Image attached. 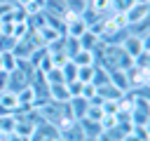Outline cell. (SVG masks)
Wrapping results in <instances>:
<instances>
[{
	"instance_id": "9",
	"label": "cell",
	"mask_w": 150,
	"mask_h": 141,
	"mask_svg": "<svg viewBox=\"0 0 150 141\" xmlns=\"http://www.w3.org/2000/svg\"><path fill=\"white\" fill-rule=\"evenodd\" d=\"M47 94H49V101H56V103H68V101H70V94H68L66 82L49 85V87H47Z\"/></svg>"
},
{
	"instance_id": "37",
	"label": "cell",
	"mask_w": 150,
	"mask_h": 141,
	"mask_svg": "<svg viewBox=\"0 0 150 141\" xmlns=\"http://www.w3.org/2000/svg\"><path fill=\"white\" fill-rule=\"evenodd\" d=\"M56 141H61V139H56Z\"/></svg>"
},
{
	"instance_id": "33",
	"label": "cell",
	"mask_w": 150,
	"mask_h": 141,
	"mask_svg": "<svg viewBox=\"0 0 150 141\" xmlns=\"http://www.w3.org/2000/svg\"><path fill=\"white\" fill-rule=\"evenodd\" d=\"M7 141H28V136H21V134H16V132H12V134L7 136Z\"/></svg>"
},
{
	"instance_id": "29",
	"label": "cell",
	"mask_w": 150,
	"mask_h": 141,
	"mask_svg": "<svg viewBox=\"0 0 150 141\" xmlns=\"http://www.w3.org/2000/svg\"><path fill=\"white\" fill-rule=\"evenodd\" d=\"M66 87H68L70 99H75V96L82 94V82H80V80H70V82H66Z\"/></svg>"
},
{
	"instance_id": "32",
	"label": "cell",
	"mask_w": 150,
	"mask_h": 141,
	"mask_svg": "<svg viewBox=\"0 0 150 141\" xmlns=\"http://www.w3.org/2000/svg\"><path fill=\"white\" fill-rule=\"evenodd\" d=\"M5 89H7V73L0 70V92H5Z\"/></svg>"
},
{
	"instance_id": "24",
	"label": "cell",
	"mask_w": 150,
	"mask_h": 141,
	"mask_svg": "<svg viewBox=\"0 0 150 141\" xmlns=\"http://www.w3.org/2000/svg\"><path fill=\"white\" fill-rule=\"evenodd\" d=\"M61 73H63L66 82H70V80H77V66L73 63V59H68V61L61 66Z\"/></svg>"
},
{
	"instance_id": "3",
	"label": "cell",
	"mask_w": 150,
	"mask_h": 141,
	"mask_svg": "<svg viewBox=\"0 0 150 141\" xmlns=\"http://www.w3.org/2000/svg\"><path fill=\"white\" fill-rule=\"evenodd\" d=\"M127 80H129V92H134V89H148L150 73L143 70V68L129 66V68H127Z\"/></svg>"
},
{
	"instance_id": "26",
	"label": "cell",
	"mask_w": 150,
	"mask_h": 141,
	"mask_svg": "<svg viewBox=\"0 0 150 141\" xmlns=\"http://www.w3.org/2000/svg\"><path fill=\"white\" fill-rule=\"evenodd\" d=\"M66 9H68L70 14H84L87 0H66Z\"/></svg>"
},
{
	"instance_id": "12",
	"label": "cell",
	"mask_w": 150,
	"mask_h": 141,
	"mask_svg": "<svg viewBox=\"0 0 150 141\" xmlns=\"http://www.w3.org/2000/svg\"><path fill=\"white\" fill-rule=\"evenodd\" d=\"M0 108L9 110V113L14 115V113H16V108H19L16 92H12V89H5V92H0Z\"/></svg>"
},
{
	"instance_id": "16",
	"label": "cell",
	"mask_w": 150,
	"mask_h": 141,
	"mask_svg": "<svg viewBox=\"0 0 150 141\" xmlns=\"http://www.w3.org/2000/svg\"><path fill=\"white\" fill-rule=\"evenodd\" d=\"M80 122V127H82V134H84V139H96L103 129H101V122H91V120H87V118H82V120H77Z\"/></svg>"
},
{
	"instance_id": "28",
	"label": "cell",
	"mask_w": 150,
	"mask_h": 141,
	"mask_svg": "<svg viewBox=\"0 0 150 141\" xmlns=\"http://www.w3.org/2000/svg\"><path fill=\"white\" fill-rule=\"evenodd\" d=\"M14 38L12 35H5V33H0V52H12L14 49Z\"/></svg>"
},
{
	"instance_id": "2",
	"label": "cell",
	"mask_w": 150,
	"mask_h": 141,
	"mask_svg": "<svg viewBox=\"0 0 150 141\" xmlns=\"http://www.w3.org/2000/svg\"><path fill=\"white\" fill-rule=\"evenodd\" d=\"M122 49L134 59L136 54H141V52H148V47H150V40H148V35L145 38H141V35H134V33H129L127 31V35L122 38Z\"/></svg>"
},
{
	"instance_id": "10",
	"label": "cell",
	"mask_w": 150,
	"mask_h": 141,
	"mask_svg": "<svg viewBox=\"0 0 150 141\" xmlns=\"http://www.w3.org/2000/svg\"><path fill=\"white\" fill-rule=\"evenodd\" d=\"M35 33H38V38H40V42H42V47H47V45H52V42H56V40H59L61 35H63L61 31H56L54 26H47V24H45L42 28H38Z\"/></svg>"
},
{
	"instance_id": "25",
	"label": "cell",
	"mask_w": 150,
	"mask_h": 141,
	"mask_svg": "<svg viewBox=\"0 0 150 141\" xmlns=\"http://www.w3.org/2000/svg\"><path fill=\"white\" fill-rule=\"evenodd\" d=\"M131 66H136V68H143V70H150V54H148V52H141V54H136V56L131 59Z\"/></svg>"
},
{
	"instance_id": "27",
	"label": "cell",
	"mask_w": 150,
	"mask_h": 141,
	"mask_svg": "<svg viewBox=\"0 0 150 141\" xmlns=\"http://www.w3.org/2000/svg\"><path fill=\"white\" fill-rule=\"evenodd\" d=\"M84 118H87V120H91V122H101V118H103V110H101V106H91V103H89V108H87Z\"/></svg>"
},
{
	"instance_id": "14",
	"label": "cell",
	"mask_w": 150,
	"mask_h": 141,
	"mask_svg": "<svg viewBox=\"0 0 150 141\" xmlns=\"http://www.w3.org/2000/svg\"><path fill=\"white\" fill-rule=\"evenodd\" d=\"M87 7L96 16H105V14L112 12V0H87Z\"/></svg>"
},
{
	"instance_id": "31",
	"label": "cell",
	"mask_w": 150,
	"mask_h": 141,
	"mask_svg": "<svg viewBox=\"0 0 150 141\" xmlns=\"http://www.w3.org/2000/svg\"><path fill=\"white\" fill-rule=\"evenodd\" d=\"M12 7H14V2H9V0H0V16H5Z\"/></svg>"
},
{
	"instance_id": "19",
	"label": "cell",
	"mask_w": 150,
	"mask_h": 141,
	"mask_svg": "<svg viewBox=\"0 0 150 141\" xmlns=\"http://www.w3.org/2000/svg\"><path fill=\"white\" fill-rule=\"evenodd\" d=\"M0 61H2V70L5 73H12L16 68V63H19V59H16L14 52H0Z\"/></svg>"
},
{
	"instance_id": "17",
	"label": "cell",
	"mask_w": 150,
	"mask_h": 141,
	"mask_svg": "<svg viewBox=\"0 0 150 141\" xmlns=\"http://www.w3.org/2000/svg\"><path fill=\"white\" fill-rule=\"evenodd\" d=\"M80 49H82V47H80V40H77V38H73V35H63V54H66L68 59H73Z\"/></svg>"
},
{
	"instance_id": "35",
	"label": "cell",
	"mask_w": 150,
	"mask_h": 141,
	"mask_svg": "<svg viewBox=\"0 0 150 141\" xmlns=\"http://www.w3.org/2000/svg\"><path fill=\"white\" fill-rule=\"evenodd\" d=\"M136 5H150V0H136Z\"/></svg>"
},
{
	"instance_id": "4",
	"label": "cell",
	"mask_w": 150,
	"mask_h": 141,
	"mask_svg": "<svg viewBox=\"0 0 150 141\" xmlns=\"http://www.w3.org/2000/svg\"><path fill=\"white\" fill-rule=\"evenodd\" d=\"M56 139H59V129H56L54 125L40 120V122L35 125V129H33V134H30L28 141H56Z\"/></svg>"
},
{
	"instance_id": "1",
	"label": "cell",
	"mask_w": 150,
	"mask_h": 141,
	"mask_svg": "<svg viewBox=\"0 0 150 141\" xmlns=\"http://www.w3.org/2000/svg\"><path fill=\"white\" fill-rule=\"evenodd\" d=\"M33 75H35V68H33L28 61H21V59H19L16 68H14L12 73H7V89H12V92L23 89L26 85H30Z\"/></svg>"
},
{
	"instance_id": "20",
	"label": "cell",
	"mask_w": 150,
	"mask_h": 141,
	"mask_svg": "<svg viewBox=\"0 0 150 141\" xmlns=\"http://www.w3.org/2000/svg\"><path fill=\"white\" fill-rule=\"evenodd\" d=\"M30 33V26H28V21H23V24H12V38H14V42H19V40H23L26 35Z\"/></svg>"
},
{
	"instance_id": "34",
	"label": "cell",
	"mask_w": 150,
	"mask_h": 141,
	"mask_svg": "<svg viewBox=\"0 0 150 141\" xmlns=\"http://www.w3.org/2000/svg\"><path fill=\"white\" fill-rule=\"evenodd\" d=\"M96 141H112V139H110V136H108V134H105V132H101V134H98V136H96Z\"/></svg>"
},
{
	"instance_id": "23",
	"label": "cell",
	"mask_w": 150,
	"mask_h": 141,
	"mask_svg": "<svg viewBox=\"0 0 150 141\" xmlns=\"http://www.w3.org/2000/svg\"><path fill=\"white\" fill-rule=\"evenodd\" d=\"M94 70H96V63L94 66H77V80L84 85V82H91L94 80Z\"/></svg>"
},
{
	"instance_id": "11",
	"label": "cell",
	"mask_w": 150,
	"mask_h": 141,
	"mask_svg": "<svg viewBox=\"0 0 150 141\" xmlns=\"http://www.w3.org/2000/svg\"><path fill=\"white\" fill-rule=\"evenodd\" d=\"M59 139H61V141H84V134H82L80 122H73L70 127L59 129Z\"/></svg>"
},
{
	"instance_id": "8",
	"label": "cell",
	"mask_w": 150,
	"mask_h": 141,
	"mask_svg": "<svg viewBox=\"0 0 150 141\" xmlns=\"http://www.w3.org/2000/svg\"><path fill=\"white\" fill-rule=\"evenodd\" d=\"M66 108H68L70 118L82 120V118H84V113H87V108H89V101H87V99H82V96H75V99H70V101L66 103Z\"/></svg>"
},
{
	"instance_id": "6",
	"label": "cell",
	"mask_w": 150,
	"mask_h": 141,
	"mask_svg": "<svg viewBox=\"0 0 150 141\" xmlns=\"http://www.w3.org/2000/svg\"><path fill=\"white\" fill-rule=\"evenodd\" d=\"M96 94H98L103 101H120V99L124 96V92H122V89H117L110 80H108V82H103V85H98V87H96Z\"/></svg>"
},
{
	"instance_id": "36",
	"label": "cell",
	"mask_w": 150,
	"mask_h": 141,
	"mask_svg": "<svg viewBox=\"0 0 150 141\" xmlns=\"http://www.w3.org/2000/svg\"><path fill=\"white\" fill-rule=\"evenodd\" d=\"M84 141H96V139H84Z\"/></svg>"
},
{
	"instance_id": "5",
	"label": "cell",
	"mask_w": 150,
	"mask_h": 141,
	"mask_svg": "<svg viewBox=\"0 0 150 141\" xmlns=\"http://www.w3.org/2000/svg\"><path fill=\"white\" fill-rule=\"evenodd\" d=\"M42 12H45V16H54V19H61L63 21V16H66V0H45V5H42Z\"/></svg>"
},
{
	"instance_id": "13",
	"label": "cell",
	"mask_w": 150,
	"mask_h": 141,
	"mask_svg": "<svg viewBox=\"0 0 150 141\" xmlns=\"http://www.w3.org/2000/svg\"><path fill=\"white\" fill-rule=\"evenodd\" d=\"M77 40H80V47H82V49H89V52H94V49L101 45V38H98L91 28H89V31H84Z\"/></svg>"
},
{
	"instance_id": "21",
	"label": "cell",
	"mask_w": 150,
	"mask_h": 141,
	"mask_svg": "<svg viewBox=\"0 0 150 141\" xmlns=\"http://www.w3.org/2000/svg\"><path fill=\"white\" fill-rule=\"evenodd\" d=\"M45 80H47V85H59V82H66V78H63V73H61V68H59V66H52V68L45 73Z\"/></svg>"
},
{
	"instance_id": "7",
	"label": "cell",
	"mask_w": 150,
	"mask_h": 141,
	"mask_svg": "<svg viewBox=\"0 0 150 141\" xmlns=\"http://www.w3.org/2000/svg\"><path fill=\"white\" fill-rule=\"evenodd\" d=\"M124 14H127V24H129V26L141 24V21L148 19V14H150V5H134V7L127 9Z\"/></svg>"
},
{
	"instance_id": "30",
	"label": "cell",
	"mask_w": 150,
	"mask_h": 141,
	"mask_svg": "<svg viewBox=\"0 0 150 141\" xmlns=\"http://www.w3.org/2000/svg\"><path fill=\"white\" fill-rule=\"evenodd\" d=\"M101 110H103V115H117L120 113V106H117V101H103Z\"/></svg>"
},
{
	"instance_id": "15",
	"label": "cell",
	"mask_w": 150,
	"mask_h": 141,
	"mask_svg": "<svg viewBox=\"0 0 150 141\" xmlns=\"http://www.w3.org/2000/svg\"><path fill=\"white\" fill-rule=\"evenodd\" d=\"M108 80L117 87V89H122L124 94L129 92V80H127V70H108Z\"/></svg>"
},
{
	"instance_id": "22",
	"label": "cell",
	"mask_w": 150,
	"mask_h": 141,
	"mask_svg": "<svg viewBox=\"0 0 150 141\" xmlns=\"http://www.w3.org/2000/svg\"><path fill=\"white\" fill-rule=\"evenodd\" d=\"M19 5L26 9V14L30 16V14H38V12H42V5H45V0H19Z\"/></svg>"
},
{
	"instance_id": "18",
	"label": "cell",
	"mask_w": 150,
	"mask_h": 141,
	"mask_svg": "<svg viewBox=\"0 0 150 141\" xmlns=\"http://www.w3.org/2000/svg\"><path fill=\"white\" fill-rule=\"evenodd\" d=\"M73 63H75V66H94V63H96V54L89 52V49H80V52L73 56Z\"/></svg>"
}]
</instances>
